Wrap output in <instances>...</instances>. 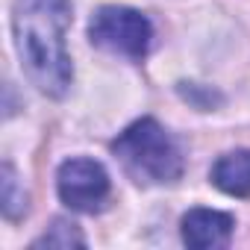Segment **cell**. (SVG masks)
I'll return each mask as SVG.
<instances>
[{
	"instance_id": "1",
	"label": "cell",
	"mask_w": 250,
	"mask_h": 250,
	"mask_svg": "<svg viewBox=\"0 0 250 250\" xmlns=\"http://www.w3.org/2000/svg\"><path fill=\"white\" fill-rule=\"evenodd\" d=\"M12 27L27 77L44 94L62 97L74 77L65 47L71 3L68 0H18Z\"/></svg>"
},
{
	"instance_id": "2",
	"label": "cell",
	"mask_w": 250,
	"mask_h": 250,
	"mask_svg": "<svg viewBox=\"0 0 250 250\" xmlns=\"http://www.w3.org/2000/svg\"><path fill=\"white\" fill-rule=\"evenodd\" d=\"M112 153L136 183H174L183 174V156L159 121L142 118L115 142Z\"/></svg>"
},
{
	"instance_id": "3",
	"label": "cell",
	"mask_w": 250,
	"mask_h": 250,
	"mask_svg": "<svg viewBox=\"0 0 250 250\" xmlns=\"http://www.w3.org/2000/svg\"><path fill=\"white\" fill-rule=\"evenodd\" d=\"M88 39L91 44L127 56V59H142L150 50L153 42V27L150 21L130 6H100L91 15L88 24Z\"/></svg>"
},
{
	"instance_id": "4",
	"label": "cell",
	"mask_w": 250,
	"mask_h": 250,
	"mask_svg": "<svg viewBox=\"0 0 250 250\" xmlns=\"http://www.w3.org/2000/svg\"><path fill=\"white\" fill-rule=\"evenodd\" d=\"M56 186H59L62 203L71 206L74 212L103 209V203L109 200V191H112L106 168L94 159H68L59 168Z\"/></svg>"
},
{
	"instance_id": "5",
	"label": "cell",
	"mask_w": 250,
	"mask_h": 250,
	"mask_svg": "<svg viewBox=\"0 0 250 250\" xmlns=\"http://www.w3.org/2000/svg\"><path fill=\"white\" fill-rule=\"evenodd\" d=\"M235 221L227 212H215V209H191L183 218V241L194 250H215V247H227L232 238Z\"/></svg>"
},
{
	"instance_id": "6",
	"label": "cell",
	"mask_w": 250,
	"mask_h": 250,
	"mask_svg": "<svg viewBox=\"0 0 250 250\" xmlns=\"http://www.w3.org/2000/svg\"><path fill=\"white\" fill-rule=\"evenodd\" d=\"M212 183L232 197H250V150L224 153L212 165Z\"/></svg>"
},
{
	"instance_id": "7",
	"label": "cell",
	"mask_w": 250,
	"mask_h": 250,
	"mask_svg": "<svg viewBox=\"0 0 250 250\" xmlns=\"http://www.w3.org/2000/svg\"><path fill=\"white\" fill-rule=\"evenodd\" d=\"M21 212H27V194H18L15 171H12V165H3V215L18 218Z\"/></svg>"
},
{
	"instance_id": "8",
	"label": "cell",
	"mask_w": 250,
	"mask_h": 250,
	"mask_svg": "<svg viewBox=\"0 0 250 250\" xmlns=\"http://www.w3.org/2000/svg\"><path fill=\"white\" fill-rule=\"evenodd\" d=\"M42 244H47V247H71V244H85V238L80 235V229L74 227V224H65V221H56L53 227H50V232H44L39 241H36V247H42Z\"/></svg>"
}]
</instances>
